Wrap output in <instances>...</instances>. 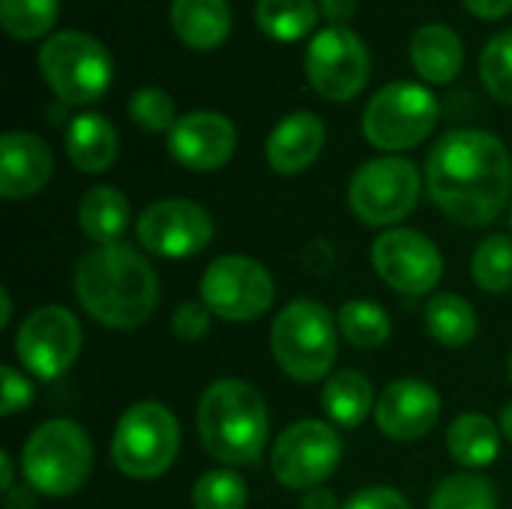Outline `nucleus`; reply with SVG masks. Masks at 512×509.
<instances>
[{"mask_svg":"<svg viewBox=\"0 0 512 509\" xmlns=\"http://www.w3.org/2000/svg\"><path fill=\"white\" fill-rule=\"evenodd\" d=\"M426 189L453 222L468 228L489 225L510 198V153L492 132L453 129L426 159Z\"/></svg>","mask_w":512,"mask_h":509,"instance_id":"obj_1","label":"nucleus"},{"mask_svg":"<svg viewBox=\"0 0 512 509\" xmlns=\"http://www.w3.org/2000/svg\"><path fill=\"white\" fill-rule=\"evenodd\" d=\"M75 294L93 321L111 330H135L159 306V279L138 249L96 246L75 267Z\"/></svg>","mask_w":512,"mask_h":509,"instance_id":"obj_2","label":"nucleus"},{"mask_svg":"<svg viewBox=\"0 0 512 509\" xmlns=\"http://www.w3.org/2000/svg\"><path fill=\"white\" fill-rule=\"evenodd\" d=\"M267 402L240 378L213 381L198 402V435L222 465H252L267 444Z\"/></svg>","mask_w":512,"mask_h":509,"instance_id":"obj_3","label":"nucleus"},{"mask_svg":"<svg viewBox=\"0 0 512 509\" xmlns=\"http://www.w3.org/2000/svg\"><path fill=\"white\" fill-rule=\"evenodd\" d=\"M270 345L288 378L300 384L321 381L333 372L339 354L336 318L318 300H294L276 315Z\"/></svg>","mask_w":512,"mask_h":509,"instance_id":"obj_4","label":"nucleus"},{"mask_svg":"<svg viewBox=\"0 0 512 509\" xmlns=\"http://www.w3.org/2000/svg\"><path fill=\"white\" fill-rule=\"evenodd\" d=\"M21 468L27 483L48 498L75 495L93 468V444L72 420H48L33 429L21 447Z\"/></svg>","mask_w":512,"mask_h":509,"instance_id":"obj_5","label":"nucleus"},{"mask_svg":"<svg viewBox=\"0 0 512 509\" xmlns=\"http://www.w3.org/2000/svg\"><path fill=\"white\" fill-rule=\"evenodd\" d=\"M39 72L51 93L66 105H90L105 96L114 78L111 54L81 30H60L39 45Z\"/></svg>","mask_w":512,"mask_h":509,"instance_id":"obj_6","label":"nucleus"},{"mask_svg":"<svg viewBox=\"0 0 512 509\" xmlns=\"http://www.w3.org/2000/svg\"><path fill=\"white\" fill-rule=\"evenodd\" d=\"M180 453V423L159 402H138L123 411L111 438V459L132 480L162 477Z\"/></svg>","mask_w":512,"mask_h":509,"instance_id":"obj_7","label":"nucleus"},{"mask_svg":"<svg viewBox=\"0 0 512 509\" xmlns=\"http://www.w3.org/2000/svg\"><path fill=\"white\" fill-rule=\"evenodd\" d=\"M438 123V99L417 81L381 87L363 111V135L384 153H402L423 144Z\"/></svg>","mask_w":512,"mask_h":509,"instance_id":"obj_8","label":"nucleus"},{"mask_svg":"<svg viewBox=\"0 0 512 509\" xmlns=\"http://www.w3.org/2000/svg\"><path fill=\"white\" fill-rule=\"evenodd\" d=\"M420 198V174L411 159L378 156L363 162L348 183V204L366 225L384 228L405 219Z\"/></svg>","mask_w":512,"mask_h":509,"instance_id":"obj_9","label":"nucleus"},{"mask_svg":"<svg viewBox=\"0 0 512 509\" xmlns=\"http://www.w3.org/2000/svg\"><path fill=\"white\" fill-rule=\"evenodd\" d=\"M273 300V276L255 258L222 255L201 276V303L222 321H255Z\"/></svg>","mask_w":512,"mask_h":509,"instance_id":"obj_10","label":"nucleus"},{"mask_svg":"<svg viewBox=\"0 0 512 509\" xmlns=\"http://www.w3.org/2000/svg\"><path fill=\"white\" fill-rule=\"evenodd\" d=\"M369 72V48L351 27L330 24L312 36L306 48V78L318 96L330 102H348L366 87Z\"/></svg>","mask_w":512,"mask_h":509,"instance_id":"obj_11","label":"nucleus"},{"mask_svg":"<svg viewBox=\"0 0 512 509\" xmlns=\"http://www.w3.org/2000/svg\"><path fill=\"white\" fill-rule=\"evenodd\" d=\"M342 459V441L324 420H300L288 426L270 453L273 477L285 489H318Z\"/></svg>","mask_w":512,"mask_h":509,"instance_id":"obj_12","label":"nucleus"},{"mask_svg":"<svg viewBox=\"0 0 512 509\" xmlns=\"http://www.w3.org/2000/svg\"><path fill=\"white\" fill-rule=\"evenodd\" d=\"M81 351V324L66 306H39L33 309L15 333V357L21 366L42 378L54 381L66 375Z\"/></svg>","mask_w":512,"mask_h":509,"instance_id":"obj_13","label":"nucleus"},{"mask_svg":"<svg viewBox=\"0 0 512 509\" xmlns=\"http://www.w3.org/2000/svg\"><path fill=\"white\" fill-rule=\"evenodd\" d=\"M138 243L156 258H189L210 246L213 219L210 213L186 198H168L150 204L135 225Z\"/></svg>","mask_w":512,"mask_h":509,"instance_id":"obj_14","label":"nucleus"},{"mask_svg":"<svg viewBox=\"0 0 512 509\" xmlns=\"http://www.w3.org/2000/svg\"><path fill=\"white\" fill-rule=\"evenodd\" d=\"M372 264L375 273L402 294L420 297L429 294L444 273V258L438 252V246L411 228H393L384 231L375 246H372Z\"/></svg>","mask_w":512,"mask_h":509,"instance_id":"obj_15","label":"nucleus"},{"mask_svg":"<svg viewBox=\"0 0 512 509\" xmlns=\"http://www.w3.org/2000/svg\"><path fill=\"white\" fill-rule=\"evenodd\" d=\"M237 147V129L225 114L192 111L183 114L168 132V153L192 171L222 168Z\"/></svg>","mask_w":512,"mask_h":509,"instance_id":"obj_16","label":"nucleus"},{"mask_svg":"<svg viewBox=\"0 0 512 509\" xmlns=\"http://www.w3.org/2000/svg\"><path fill=\"white\" fill-rule=\"evenodd\" d=\"M441 417V396L417 378L393 381L375 402V423L390 441H420Z\"/></svg>","mask_w":512,"mask_h":509,"instance_id":"obj_17","label":"nucleus"},{"mask_svg":"<svg viewBox=\"0 0 512 509\" xmlns=\"http://www.w3.org/2000/svg\"><path fill=\"white\" fill-rule=\"evenodd\" d=\"M54 171L51 147L33 132H6L0 138V195L21 201L36 195Z\"/></svg>","mask_w":512,"mask_h":509,"instance_id":"obj_18","label":"nucleus"},{"mask_svg":"<svg viewBox=\"0 0 512 509\" xmlns=\"http://www.w3.org/2000/svg\"><path fill=\"white\" fill-rule=\"evenodd\" d=\"M327 129L318 114L294 111L276 123L267 138V162L279 174H300L306 171L324 147Z\"/></svg>","mask_w":512,"mask_h":509,"instance_id":"obj_19","label":"nucleus"},{"mask_svg":"<svg viewBox=\"0 0 512 509\" xmlns=\"http://www.w3.org/2000/svg\"><path fill=\"white\" fill-rule=\"evenodd\" d=\"M171 27L183 45L213 51L231 33V6L228 0H171Z\"/></svg>","mask_w":512,"mask_h":509,"instance_id":"obj_20","label":"nucleus"},{"mask_svg":"<svg viewBox=\"0 0 512 509\" xmlns=\"http://www.w3.org/2000/svg\"><path fill=\"white\" fill-rule=\"evenodd\" d=\"M120 138L102 114H78L66 129V156L84 174H102L114 165Z\"/></svg>","mask_w":512,"mask_h":509,"instance_id":"obj_21","label":"nucleus"},{"mask_svg":"<svg viewBox=\"0 0 512 509\" xmlns=\"http://www.w3.org/2000/svg\"><path fill=\"white\" fill-rule=\"evenodd\" d=\"M465 60L462 39L444 24H426L411 39V63L429 84H450Z\"/></svg>","mask_w":512,"mask_h":509,"instance_id":"obj_22","label":"nucleus"},{"mask_svg":"<svg viewBox=\"0 0 512 509\" xmlns=\"http://www.w3.org/2000/svg\"><path fill=\"white\" fill-rule=\"evenodd\" d=\"M78 225L81 231L99 243L114 246L129 228V201L114 186H93L81 195L78 204Z\"/></svg>","mask_w":512,"mask_h":509,"instance_id":"obj_23","label":"nucleus"},{"mask_svg":"<svg viewBox=\"0 0 512 509\" xmlns=\"http://www.w3.org/2000/svg\"><path fill=\"white\" fill-rule=\"evenodd\" d=\"M447 450L465 468H489L501 450V426L480 411L459 414L447 429Z\"/></svg>","mask_w":512,"mask_h":509,"instance_id":"obj_24","label":"nucleus"},{"mask_svg":"<svg viewBox=\"0 0 512 509\" xmlns=\"http://www.w3.org/2000/svg\"><path fill=\"white\" fill-rule=\"evenodd\" d=\"M321 405L336 426L354 429L369 414H375L372 381L357 369H339L327 378L324 393H321Z\"/></svg>","mask_w":512,"mask_h":509,"instance_id":"obj_25","label":"nucleus"},{"mask_svg":"<svg viewBox=\"0 0 512 509\" xmlns=\"http://www.w3.org/2000/svg\"><path fill=\"white\" fill-rule=\"evenodd\" d=\"M426 330L444 348H462L477 336V312L459 294H435L426 306Z\"/></svg>","mask_w":512,"mask_h":509,"instance_id":"obj_26","label":"nucleus"},{"mask_svg":"<svg viewBox=\"0 0 512 509\" xmlns=\"http://www.w3.org/2000/svg\"><path fill=\"white\" fill-rule=\"evenodd\" d=\"M255 24L276 42H297L318 24V6L315 0H258Z\"/></svg>","mask_w":512,"mask_h":509,"instance_id":"obj_27","label":"nucleus"},{"mask_svg":"<svg viewBox=\"0 0 512 509\" xmlns=\"http://www.w3.org/2000/svg\"><path fill=\"white\" fill-rule=\"evenodd\" d=\"M339 333L354 348H381L390 339V315L372 300H348L336 315Z\"/></svg>","mask_w":512,"mask_h":509,"instance_id":"obj_28","label":"nucleus"},{"mask_svg":"<svg viewBox=\"0 0 512 509\" xmlns=\"http://www.w3.org/2000/svg\"><path fill=\"white\" fill-rule=\"evenodd\" d=\"M474 282L489 294H504L512 288V240L507 234L486 237L471 258Z\"/></svg>","mask_w":512,"mask_h":509,"instance_id":"obj_29","label":"nucleus"},{"mask_svg":"<svg viewBox=\"0 0 512 509\" xmlns=\"http://www.w3.org/2000/svg\"><path fill=\"white\" fill-rule=\"evenodd\" d=\"M57 9L60 0H0V21L12 39L30 42L54 27Z\"/></svg>","mask_w":512,"mask_h":509,"instance_id":"obj_30","label":"nucleus"},{"mask_svg":"<svg viewBox=\"0 0 512 509\" xmlns=\"http://www.w3.org/2000/svg\"><path fill=\"white\" fill-rule=\"evenodd\" d=\"M429 509H498L495 486L480 474H453L438 483Z\"/></svg>","mask_w":512,"mask_h":509,"instance_id":"obj_31","label":"nucleus"},{"mask_svg":"<svg viewBox=\"0 0 512 509\" xmlns=\"http://www.w3.org/2000/svg\"><path fill=\"white\" fill-rule=\"evenodd\" d=\"M246 483L234 471H207L192 489L195 509H246Z\"/></svg>","mask_w":512,"mask_h":509,"instance_id":"obj_32","label":"nucleus"},{"mask_svg":"<svg viewBox=\"0 0 512 509\" xmlns=\"http://www.w3.org/2000/svg\"><path fill=\"white\" fill-rule=\"evenodd\" d=\"M480 75L486 90L498 102L512 105V30H504L489 39L480 57Z\"/></svg>","mask_w":512,"mask_h":509,"instance_id":"obj_33","label":"nucleus"},{"mask_svg":"<svg viewBox=\"0 0 512 509\" xmlns=\"http://www.w3.org/2000/svg\"><path fill=\"white\" fill-rule=\"evenodd\" d=\"M129 117L144 132H171L174 120V99L159 87H141L129 99Z\"/></svg>","mask_w":512,"mask_h":509,"instance_id":"obj_34","label":"nucleus"},{"mask_svg":"<svg viewBox=\"0 0 512 509\" xmlns=\"http://www.w3.org/2000/svg\"><path fill=\"white\" fill-rule=\"evenodd\" d=\"M213 312L204 303H180L171 318V330L180 342H201L210 333Z\"/></svg>","mask_w":512,"mask_h":509,"instance_id":"obj_35","label":"nucleus"},{"mask_svg":"<svg viewBox=\"0 0 512 509\" xmlns=\"http://www.w3.org/2000/svg\"><path fill=\"white\" fill-rule=\"evenodd\" d=\"M0 375H3V411L0 414L12 417V414L24 411L33 402V384L24 378V372H18L9 363L0 366Z\"/></svg>","mask_w":512,"mask_h":509,"instance_id":"obj_36","label":"nucleus"},{"mask_svg":"<svg viewBox=\"0 0 512 509\" xmlns=\"http://www.w3.org/2000/svg\"><path fill=\"white\" fill-rule=\"evenodd\" d=\"M342 509H411L402 492L390 489V486H369L357 495H351Z\"/></svg>","mask_w":512,"mask_h":509,"instance_id":"obj_37","label":"nucleus"},{"mask_svg":"<svg viewBox=\"0 0 512 509\" xmlns=\"http://www.w3.org/2000/svg\"><path fill=\"white\" fill-rule=\"evenodd\" d=\"M465 6L477 18H486V21H498L512 12V0H465Z\"/></svg>","mask_w":512,"mask_h":509,"instance_id":"obj_38","label":"nucleus"},{"mask_svg":"<svg viewBox=\"0 0 512 509\" xmlns=\"http://www.w3.org/2000/svg\"><path fill=\"white\" fill-rule=\"evenodd\" d=\"M321 12L330 18V24L345 27V21H351L357 12V0H321Z\"/></svg>","mask_w":512,"mask_h":509,"instance_id":"obj_39","label":"nucleus"},{"mask_svg":"<svg viewBox=\"0 0 512 509\" xmlns=\"http://www.w3.org/2000/svg\"><path fill=\"white\" fill-rule=\"evenodd\" d=\"M6 509H33L36 507V489L27 483V486H12L6 492Z\"/></svg>","mask_w":512,"mask_h":509,"instance_id":"obj_40","label":"nucleus"},{"mask_svg":"<svg viewBox=\"0 0 512 509\" xmlns=\"http://www.w3.org/2000/svg\"><path fill=\"white\" fill-rule=\"evenodd\" d=\"M303 509H342V507H339V501H336V495H333L330 489L318 486V489H309V492H306V498H303Z\"/></svg>","mask_w":512,"mask_h":509,"instance_id":"obj_41","label":"nucleus"},{"mask_svg":"<svg viewBox=\"0 0 512 509\" xmlns=\"http://www.w3.org/2000/svg\"><path fill=\"white\" fill-rule=\"evenodd\" d=\"M0 471H3V477H0V489H3V492H9V489L15 486V483H12V480H15V468H12V456H9V453H0Z\"/></svg>","mask_w":512,"mask_h":509,"instance_id":"obj_42","label":"nucleus"},{"mask_svg":"<svg viewBox=\"0 0 512 509\" xmlns=\"http://www.w3.org/2000/svg\"><path fill=\"white\" fill-rule=\"evenodd\" d=\"M0 303H3V312H0V327H6V324H9V318H12V297H9V291H6V288H0Z\"/></svg>","mask_w":512,"mask_h":509,"instance_id":"obj_43","label":"nucleus"},{"mask_svg":"<svg viewBox=\"0 0 512 509\" xmlns=\"http://www.w3.org/2000/svg\"><path fill=\"white\" fill-rule=\"evenodd\" d=\"M501 435L512 444V402L504 405V411H501Z\"/></svg>","mask_w":512,"mask_h":509,"instance_id":"obj_44","label":"nucleus"},{"mask_svg":"<svg viewBox=\"0 0 512 509\" xmlns=\"http://www.w3.org/2000/svg\"><path fill=\"white\" fill-rule=\"evenodd\" d=\"M510 381H512V357H510Z\"/></svg>","mask_w":512,"mask_h":509,"instance_id":"obj_45","label":"nucleus"},{"mask_svg":"<svg viewBox=\"0 0 512 509\" xmlns=\"http://www.w3.org/2000/svg\"><path fill=\"white\" fill-rule=\"evenodd\" d=\"M510 222H512V210H510Z\"/></svg>","mask_w":512,"mask_h":509,"instance_id":"obj_46","label":"nucleus"}]
</instances>
